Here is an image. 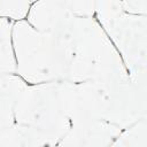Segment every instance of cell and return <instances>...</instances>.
I'll return each mask as SVG.
<instances>
[{
	"label": "cell",
	"mask_w": 147,
	"mask_h": 147,
	"mask_svg": "<svg viewBox=\"0 0 147 147\" xmlns=\"http://www.w3.org/2000/svg\"><path fill=\"white\" fill-rule=\"evenodd\" d=\"M33 1H0V17L11 22L24 21Z\"/></svg>",
	"instance_id": "10"
},
{
	"label": "cell",
	"mask_w": 147,
	"mask_h": 147,
	"mask_svg": "<svg viewBox=\"0 0 147 147\" xmlns=\"http://www.w3.org/2000/svg\"><path fill=\"white\" fill-rule=\"evenodd\" d=\"M28 84L16 74L0 76V132L15 124L14 108Z\"/></svg>",
	"instance_id": "7"
},
{
	"label": "cell",
	"mask_w": 147,
	"mask_h": 147,
	"mask_svg": "<svg viewBox=\"0 0 147 147\" xmlns=\"http://www.w3.org/2000/svg\"><path fill=\"white\" fill-rule=\"evenodd\" d=\"M15 124L37 131L55 146L72 123L68 107V80L28 85L14 108Z\"/></svg>",
	"instance_id": "3"
},
{
	"label": "cell",
	"mask_w": 147,
	"mask_h": 147,
	"mask_svg": "<svg viewBox=\"0 0 147 147\" xmlns=\"http://www.w3.org/2000/svg\"><path fill=\"white\" fill-rule=\"evenodd\" d=\"M67 34L71 49L69 82H114L130 78L122 57L94 16H74Z\"/></svg>",
	"instance_id": "1"
},
{
	"label": "cell",
	"mask_w": 147,
	"mask_h": 147,
	"mask_svg": "<svg viewBox=\"0 0 147 147\" xmlns=\"http://www.w3.org/2000/svg\"><path fill=\"white\" fill-rule=\"evenodd\" d=\"M74 16L65 1H33L25 21L40 32L60 33Z\"/></svg>",
	"instance_id": "6"
},
{
	"label": "cell",
	"mask_w": 147,
	"mask_h": 147,
	"mask_svg": "<svg viewBox=\"0 0 147 147\" xmlns=\"http://www.w3.org/2000/svg\"><path fill=\"white\" fill-rule=\"evenodd\" d=\"M118 52L130 78L146 85V29L147 16L122 13L101 25Z\"/></svg>",
	"instance_id": "4"
},
{
	"label": "cell",
	"mask_w": 147,
	"mask_h": 147,
	"mask_svg": "<svg viewBox=\"0 0 147 147\" xmlns=\"http://www.w3.org/2000/svg\"><path fill=\"white\" fill-rule=\"evenodd\" d=\"M0 147H49L46 140L37 131L21 126L11 125L0 132Z\"/></svg>",
	"instance_id": "8"
},
{
	"label": "cell",
	"mask_w": 147,
	"mask_h": 147,
	"mask_svg": "<svg viewBox=\"0 0 147 147\" xmlns=\"http://www.w3.org/2000/svg\"><path fill=\"white\" fill-rule=\"evenodd\" d=\"M13 26L14 22L0 17V76L16 74Z\"/></svg>",
	"instance_id": "9"
},
{
	"label": "cell",
	"mask_w": 147,
	"mask_h": 147,
	"mask_svg": "<svg viewBox=\"0 0 147 147\" xmlns=\"http://www.w3.org/2000/svg\"><path fill=\"white\" fill-rule=\"evenodd\" d=\"M121 131L105 122L74 123L53 147H109Z\"/></svg>",
	"instance_id": "5"
},
{
	"label": "cell",
	"mask_w": 147,
	"mask_h": 147,
	"mask_svg": "<svg viewBox=\"0 0 147 147\" xmlns=\"http://www.w3.org/2000/svg\"><path fill=\"white\" fill-rule=\"evenodd\" d=\"M16 75L28 85L68 80L71 49L64 33L33 29L25 20L13 26Z\"/></svg>",
	"instance_id": "2"
}]
</instances>
